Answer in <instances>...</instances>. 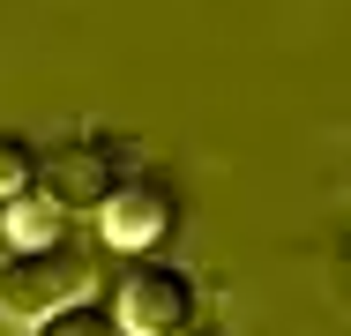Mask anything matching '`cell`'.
<instances>
[{"label":"cell","instance_id":"1","mask_svg":"<svg viewBox=\"0 0 351 336\" xmlns=\"http://www.w3.org/2000/svg\"><path fill=\"white\" fill-rule=\"evenodd\" d=\"M90 284H97V254H90V239H53V247H8L0 254V322H45V314H60L75 299H90Z\"/></svg>","mask_w":351,"mask_h":336},{"label":"cell","instance_id":"2","mask_svg":"<svg viewBox=\"0 0 351 336\" xmlns=\"http://www.w3.org/2000/svg\"><path fill=\"white\" fill-rule=\"evenodd\" d=\"M112 314L128 336H187L195 329V276L172 262H135L112 291Z\"/></svg>","mask_w":351,"mask_h":336},{"label":"cell","instance_id":"3","mask_svg":"<svg viewBox=\"0 0 351 336\" xmlns=\"http://www.w3.org/2000/svg\"><path fill=\"white\" fill-rule=\"evenodd\" d=\"M172 224H180V195L165 180H142V172H128L105 195V209H97V239L120 247V254H135V262H149L172 239Z\"/></svg>","mask_w":351,"mask_h":336},{"label":"cell","instance_id":"4","mask_svg":"<svg viewBox=\"0 0 351 336\" xmlns=\"http://www.w3.org/2000/svg\"><path fill=\"white\" fill-rule=\"evenodd\" d=\"M120 180H128V172H120V157H112L105 142H68L60 157H38V195H53L68 217H82V209L97 217Z\"/></svg>","mask_w":351,"mask_h":336},{"label":"cell","instance_id":"5","mask_svg":"<svg viewBox=\"0 0 351 336\" xmlns=\"http://www.w3.org/2000/svg\"><path fill=\"white\" fill-rule=\"evenodd\" d=\"M0 232H8V247H53V239H68V232H75V217L53 195L30 187V195L0 202Z\"/></svg>","mask_w":351,"mask_h":336},{"label":"cell","instance_id":"6","mask_svg":"<svg viewBox=\"0 0 351 336\" xmlns=\"http://www.w3.org/2000/svg\"><path fill=\"white\" fill-rule=\"evenodd\" d=\"M30 336H120V314L97 307V299H75V307H60V314H45Z\"/></svg>","mask_w":351,"mask_h":336},{"label":"cell","instance_id":"7","mask_svg":"<svg viewBox=\"0 0 351 336\" xmlns=\"http://www.w3.org/2000/svg\"><path fill=\"white\" fill-rule=\"evenodd\" d=\"M30 187H38V149L23 134H0V202L30 195Z\"/></svg>","mask_w":351,"mask_h":336},{"label":"cell","instance_id":"8","mask_svg":"<svg viewBox=\"0 0 351 336\" xmlns=\"http://www.w3.org/2000/svg\"><path fill=\"white\" fill-rule=\"evenodd\" d=\"M187 336H224V329H202V322H195V329H187Z\"/></svg>","mask_w":351,"mask_h":336},{"label":"cell","instance_id":"9","mask_svg":"<svg viewBox=\"0 0 351 336\" xmlns=\"http://www.w3.org/2000/svg\"><path fill=\"white\" fill-rule=\"evenodd\" d=\"M120 336H128V329H120Z\"/></svg>","mask_w":351,"mask_h":336}]
</instances>
